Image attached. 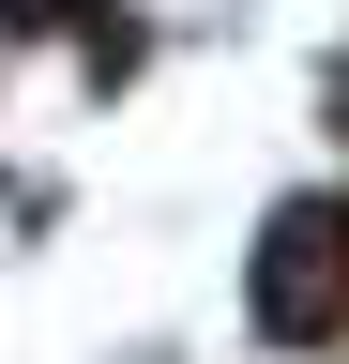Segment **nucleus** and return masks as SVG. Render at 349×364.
Here are the masks:
<instances>
[{
    "label": "nucleus",
    "instance_id": "f257e3e1",
    "mask_svg": "<svg viewBox=\"0 0 349 364\" xmlns=\"http://www.w3.org/2000/svg\"><path fill=\"white\" fill-rule=\"evenodd\" d=\"M258 334H349V198H289L258 228Z\"/></svg>",
    "mask_w": 349,
    "mask_h": 364
},
{
    "label": "nucleus",
    "instance_id": "f03ea898",
    "mask_svg": "<svg viewBox=\"0 0 349 364\" xmlns=\"http://www.w3.org/2000/svg\"><path fill=\"white\" fill-rule=\"evenodd\" d=\"M0 31H92V0H0Z\"/></svg>",
    "mask_w": 349,
    "mask_h": 364
}]
</instances>
